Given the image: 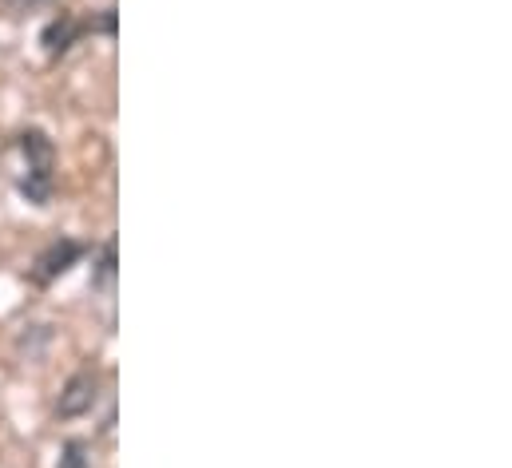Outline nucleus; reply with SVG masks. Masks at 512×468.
<instances>
[{"label": "nucleus", "mask_w": 512, "mask_h": 468, "mask_svg": "<svg viewBox=\"0 0 512 468\" xmlns=\"http://www.w3.org/2000/svg\"><path fill=\"white\" fill-rule=\"evenodd\" d=\"M20 155H24V171H28V179H24V195L28 199H44L48 195V183H52V175H48V167H52V151H48V143H44V135H24L20 139Z\"/></svg>", "instance_id": "1"}, {"label": "nucleus", "mask_w": 512, "mask_h": 468, "mask_svg": "<svg viewBox=\"0 0 512 468\" xmlns=\"http://www.w3.org/2000/svg\"><path fill=\"white\" fill-rule=\"evenodd\" d=\"M96 385H100V377H96L92 369L76 373V377L64 385V393H60V401H56V413H60V417H80V413H88L92 401H96Z\"/></svg>", "instance_id": "2"}, {"label": "nucleus", "mask_w": 512, "mask_h": 468, "mask_svg": "<svg viewBox=\"0 0 512 468\" xmlns=\"http://www.w3.org/2000/svg\"><path fill=\"white\" fill-rule=\"evenodd\" d=\"M56 468H88L84 445H68V449H64V457H60V465H56Z\"/></svg>", "instance_id": "3"}, {"label": "nucleus", "mask_w": 512, "mask_h": 468, "mask_svg": "<svg viewBox=\"0 0 512 468\" xmlns=\"http://www.w3.org/2000/svg\"><path fill=\"white\" fill-rule=\"evenodd\" d=\"M16 4H32V0H16Z\"/></svg>", "instance_id": "4"}]
</instances>
